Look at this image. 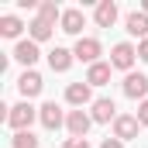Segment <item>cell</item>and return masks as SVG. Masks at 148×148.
<instances>
[{"instance_id":"cell-19","label":"cell","mask_w":148,"mask_h":148,"mask_svg":"<svg viewBox=\"0 0 148 148\" xmlns=\"http://www.w3.org/2000/svg\"><path fill=\"white\" fill-rule=\"evenodd\" d=\"M38 17L48 21V24H55V21H62V10H59L55 0H45V3H38Z\"/></svg>"},{"instance_id":"cell-20","label":"cell","mask_w":148,"mask_h":148,"mask_svg":"<svg viewBox=\"0 0 148 148\" xmlns=\"http://www.w3.org/2000/svg\"><path fill=\"white\" fill-rule=\"evenodd\" d=\"M10 145L14 148H38V138L31 134V131H17V134L10 138Z\"/></svg>"},{"instance_id":"cell-3","label":"cell","mask_w":148,"mask_h":148,"mask_svg":"<svg viewBox=\"0 0 148 148\" xmlns=\"http://www.w3.org/2000/svg\"><path fill=\"white\" fill-rule=\"evenodd\" d=\"M66 117H69V114H62V107H59L55 100H48V103L38 107V121H41L48 131H59V127L66 124Z\"/></svg>"},{"instance_id":"cell-25","label":"cell","mask_w":148,"mask_h":148,"mask_svg":"<svg viewBox=\"0 0 148 148\" xmlns=\"http://www.w3.org/2000/svg\"><path fill=\"white\" fill-rule=\"evenodd\" d=\"M141 14H148V0H145V3H141Z\"/></svg>"},{"instance_id":"cell-21","label":"cell","mask_w":148,"mask_h":148,"mask_svg":"<svg viewBox=\"0 0 148 148\" xmlns=\"http://www.w3.org/2000/svg\"><path fill=\"white\" fill-rule=\"evenodd\" d=\"M134 117H138V124H141V127H148V100L138 103V114H134Z\"/></svg>"},{"instance_id":"cell-24","label":"cell","mask_w":148,"mask_h":148,"mask_svg":"<svg viewBox=\"0 0 148 148\" xmlns=\"http://www.w3.org/2000/svg\"><path fill=\"white\" fill-rule=\"evenodd\" d=\"M100 148H124V141H121V138H107Z\"/></svg>"},{"instance_id":"cell-23","label":"cell","mask_w":148,"mask_h":148,"mask_svg":"<svg viewBox=\"0 0 148 148\" xmlns=\"http://www.w3.org/2000/svg\"><path fill=\"white\" fill-rule=\"evenodd\" d=\"M138 59L148 62V38H145V41H138Z\"/></svg>"},{"instance_id":"cell-16","label":"cell","mask_w":148,"mask_h":148,"mask_svg":"<svg viewBox=\"0 0 148 148\" xmlns=\"http://www.w3.org/2000/svg\"><path fill=\"white\" fill-rule=\"evenodd\" d=\"M110 62H97V66H90V73H86V83L90 86H103L107 79H110Z\"/></svg>"},{"instance_id":"cell-8","label":"cell","mask_w":148,"mask_h":148,"mask_svg":"<svg viewBox=\"0 0 148 148\" xmlns=\"http://www.w3.org/2000/svg\"><path fill=\"white\" fill-rule=\"evenodd\" d=\"M41 86H45V79H41L35 69H24V73H21V79H17V90H21V97H24V100L38 97V93H41Z\"/></svg>"},{"instance_id":"cell-6","label":"cell","mask_w":148,"mask_h":148,"mask_svg":"<svg viewBox=\"0 0 148 148\" xmlns=\"http://www.w3.org/2000/svg\"><path fill=\"white\" fill-rule=\"evenodd\" d=\"M90 124H93V117H90L86 110H69V117H66V131H69V138H86Z\"/></svg>"},{"instance_id":"cell-1","label":"cell","mask_w":148,"mask_h":148,"mask_svg":"<svg viewBox=\"0 0 148 148\" xmlns=\"http://www.w3.org/2000/svg\"><path fill=\"white\" fill-rule=\"evenodd\" d=\"M35 117H38V110L28 103V100H21V103H14V107L7 110V124H10L14 134H17V131H28V127L35 124Z\"/></svg>"},{"instance_id":"cell-14","label":"cell","mask_w":148,"mask_h":148,"mask_svg":"<svg viewBox=\"0 0 148 148\" xmlns=\"http://www.w3.org/2000/svg\"><path fill=\"white\" fill-rule=\"evenodd\" d=\"M73 52H69V48H52V52H48V66H52V73H66V69H69V66H73Z\"/></svg>"},{"instance_id":"cell-13","label":"cell","mask_w":148,"mask_h":148,"mask_svg":"<svg viewBox=\"0 0 148 148\" xmlns=\"http://www.w3.org/2000/svg\"><path fill=\"white\" fill-rule=\"evenodd\" d=\"M127 35H134V38H141L145 41L148 38V14H141V10H134V14H127Z\"/></svg>"},{"instance_id":"cell-18","label":"cell","mask_w":148,"mask_h":148,"mask_svg":"<svg viewBox=\"0 0 148 148\" xmlns=\"http://www.w3.org/2000/svg\"><path fill=\"white\" fill-rule=\"evenodd\" d=\"M21 31H24L21 17H14V14H3V17H0V35L3 38H17Z\"/></svg>"},{"instance_id":"cell-10","label":"cell","mask_w":148,"mask_h":148,"mask_svg":"<svg viewBox=\"0 0 148 148\" xmlns=\"http://www.w3.org/2000/svg\"><path fill=\"white\" fill-rule=\"evenodd\" d=\"M38 55H41V52H38V41H31V38H21V41L14 45V59H17L21 66H28V69L38 62Z\"/></svg>"},{"instance_id":"cell-7","label":"cell","mask_w":148,"mask_h":148,"mask_svg":"<svg viewBox=\"0 0 148 148\" xmlns=\"http://www.w3.org/2000/svg\"><path fill=\"white\" fill-rule=\"evenodd\" d=\"M90 117H93V124H110V121H117L121 114H117V107H114L110 97H100V100H93V110H90Z\"/></svg>"},{"instance_id":"cell-4","label":"cell","mask_w":148,"mask_h":148,"mask_svg":"<svg viewBox=\"0 0 148 148\" xmlns=\"http://www.w3.org/2000/svg\"><path fill=\"white\" fill-rule=\"evenodd\" d=\"M100 52H103V48H100L97 38H79L76 48H73V55L79 62H86V66H97V62H100Z\"/></svg>"},{"instance_id":"cell-9","label":"cell","mask_w":148,"mask_h":148,"mask_svg":"<svg viewBox=\"0 0 148 148\" xmlns=\"http://www.w3.org/2000/svg\"><path fill=\"white\" fill-rule=\"evenodd\" d=\"M138 117L134 114H121L117 121H114V138H121V141H131V138H138Z\"/></svg>"},{"instance_id":"cell-2","label":"cell","mask_w":148,"mask_h":148,"mask_svg":"<svg viewBox=\"0 0 148 148\" xmlns=\"http://www.w3.org/2000/svg\"><path fill=\"white\" fill-rule=\"evenodd\" d=\"M134 59H138V48H134L131 41H117V45H114V52H110V66H114V69H124V73H131Z\"/></svg>"},{"instance_id":"cell-5","label":"cell","mask_w":148,"mask_h":148,"mask_svg":"<svg viewBox=\"0 0 148 148\" xmlns=\"http://www.w3.org/2000/svg\"><path fill=\"white\" fill-rule=\"evenodd\" d=\"M124 97H131V100H148V76L127 73L124 76Z\"/></svg>"},{"instance_id":"cell-22","label":"cell","mask_w":148,"mask_h":148,"mask_svg":"<svg viewBox=\"0 0 148 148\" xmlns=\"http://www.w3.org/2000/svg\"><path fill=\"white\" fill-rule=\"evenodd\" d=\"M62 148H93V145H90L86 138H66V145H62Z\"/></svg>"},{"instance_id":"cell-11","label":"cell","mask_w":148,"mask_h":148,"mask_svg":"<svg viewBox=\"0 0 148 148\" xmlns=\"http://www.w3.org/2000/svg\"><path fill=\"white\" fill-rule=\"evenodd\" d=\"M66 100L73 103L76 110H83V107L93 100V97H90V83H86V79H83V83H69V86H66Z\"/></svg>"},{"instance_id":"cell-12","label":"cell","mask_w":148,"mask_h":148,"mask_svg":"<svg viewBox=\"0 0 148 148\" xmlns=\"http://www.w3.org/2000/svg\"><path fill=\"white\" fill-rule=\"evenodd\" d=\"M93 17H97L100 28H114V21H117V3H114V0H100Z\"/></svg>"},{"instance_id":"cell-17","label":"cell","mask_w":148,"mask_h":148,"mask_svg":"<svg viewBox=\"0 0 148 148\" xmlns=\"http://www.w3.org/2000/svg\"><path fill=\"white\" fill-rule=\"evenodd\" d=\"M52 31H55V24L41 21V17H35V21L28 24V35H31V41H48V38H52Z\"/></svg>"},{"instance_id":"cell-15","label":"cell","mask_w":148,"mask_h":148,"mask_svg":"<svg viewBox=\"0 0 148 148\" xmlns=\"http://www.w3.org/2000/svg\"><path fill=\"white\" fill-rule=\"evenodd\" d=\"M62 31L66 35H79L83 31V10H76V7H69V10H62Z\"/></svg>"}]
</instances>
